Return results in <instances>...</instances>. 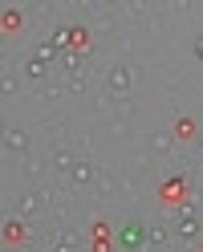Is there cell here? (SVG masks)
Masks as SVG:
<instances>
[{
  "instance_id": "3957f363",
  "label": "cell",
  "mask_w": 203,
  "mask_h": 252,
  "mask_svg": "<svg viewBox=\"0 0 203 252\" xmlns=\"http://www.w3.org/2000/svg\"><path fill=\"white\" fill-rule=\"evenodd\" d=\"M0 25H4V37H17L21 33V12H4V21H0Z\"/></svg>"
},
{
  "instance_id": "7a4b0ae2",
  "label": "cell",
  "mask_w": 203,
  "mask_h": 252,
  "mask_svg": "<svg viewBox=\"0 0 203 252\" xmlns=\"http://www.w3.org/2000/svg\"><path fill=\"white\" fill-rule=\"evenodd\" d=\"M122 248L126 252H143L146 248V228L143 224H126L122 228Z\"/></svg>"
},
{
  "instance_id": "277c9868",
  "label": "cell",
  "mask_w": 203,
  "mask_h": 252,
  "mask_svg": "<svg viewBox=\"0 0 203 252\" xmlns=\"http://www.w3.org/2000/svg\"><path fill=\"white\" fill-rule=\"evenodd\" d=\"M175 134L179 138H195V118H179L175 122Z\"/></svg>"
},
{
  "instance_id": "6da1fadb",
  "label": "cell",
  "mask_w": 203,
  "mask_h": 252,
  "mask_svg": "<svg viewBox=\"0 0 203 252\" xmlns=\"http://www.w3.org/2000/svg\"><path fill=\"white\" fill-rule=\"evenodd\" d=\"M187 199V179H167L163 187H159V203H163V208H175V203H183Z\"/></svg>"
},
{
  "instance_id": "8992f818",
  "label": "cell",
  "mask_w": 203,
  "mask_h": 252,
  "mask_svg": "<svg viewBox=\"0 0 203 252\" xmlns=\"http://www.w3.org/2000/svg\"><path fill=\"white\" fill-rule=\"evenodd\" d=\"M199 57H203V41H199Z\"/></svg>"
},
{
  "instance_id": "5b68a950",
  "label": "cell",
  "mask_w": 203,
  "mask_h": 252,
  "mask_svg": "<svg viewBox=\"0 0 203 252\" xmlns=\"http://www.w3.org/2000/svg\"><path fill=\"white\" fill-rule=\"evenodd\" d=\"M4 240H8V244H25V228H21V224H8V228H4Z\"/></svg>"
},
{
  "instance_id": "52a82bcc",
  "label": "cell",
  "mask_w": 203,
  "mask_h": 252,
  "mask_svg": "<svg viewBox=\"0 0 203 252\" xmlns=\"http://www.w3.org/2000/svg\"><path fill=\"white\" fill-rule=\"evenodd\" d=\"M199 252H203V240H199Z\"/></svg>"
}]
</instances>
